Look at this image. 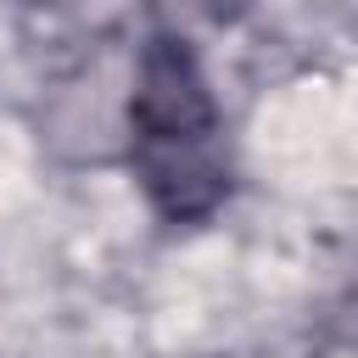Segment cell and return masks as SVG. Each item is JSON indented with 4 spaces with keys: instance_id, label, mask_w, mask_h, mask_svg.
I'll return each instance as SVG.
<instances>
[{
    "instance_id": "obj_1",
    "label": "cell",
    "mask_w": 358,
    "mask_h": 358,
    "mask_svg": "<svg viewBox=\"0 0 358 358\" xmlns=\"http://www.w3.org/2000/svg\"><path fill=\"white\" fill-rule=\"evenodd\" d=\"M129 168L162 224H201L229 196V140L196 50L157 28L129 90Z\"/></svg>"
}]
</instances>
